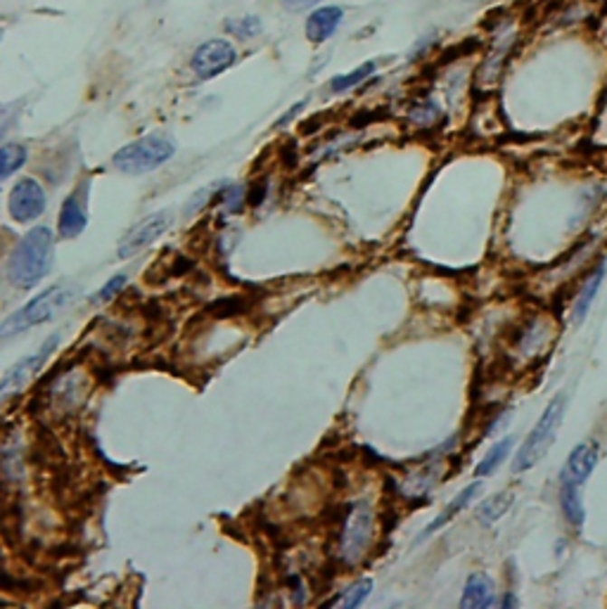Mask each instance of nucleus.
<instances>
[{"label":"nucleus","mask_w":607,"mask_h":609,"mask_svg":"<svg viewBox=\"0 0 607 609\" xmlns=\"http://www.w3.org/2000/svg\"><path fill=\"white\" fill-rule=\"evenodd\" d=\"M479 491H482V481H475V484L465 486L463 491L458 493V496L453 498L451 503L446 505L444 512H441V515H439L437 519H434V522L427 524L425 534H422V538H420V541H425V538H430V536H432L434 531H437V528H441L446 522H449V519H453V517H456L458 512L465 510V508H468V505L472 503V500H475L477 493H479Z\"/></svg>","instance_id":"4468645a"},{"label":"nucleus","mask_w":607,"mask_h":609,"mask_svg":"<svg viewBox=\"0 0 607 609\" xmlns=\"http://www.w3.org/2000/svg\"><path fill=\"white\" fill-rule=\"evenodd\" d=\"M238 60V52H235V45L231 41H223V38H212V41H204L200 48L194 50L193 60H190V67L200 79H213V76L223 74L226 69H231Z\"/></svg>","instance_id":"6e6552de"},{"label":"nucleus","mask_w":607,"mask_h":609,"mask_svg":"<svg viewBox=\"0 0 607 609\" xmlns=\"http://www.w3.org/2000/svg\"><path fill=\"white\" fill-rule=\"evenodd\" d=\"M124 285H126V275H114L112 281L107 282L100 292H98V301H109L114 294H119L121 290H124Z\"/></svg>","instance_id":"b1692460"},{"label":"nucleus","mask_w":607,"mask_h":609,"mask_svg":"<svg viewBox=\"0 0 607 609\" xmlns=\"http://www.w3.org/2000/svg\"><path fill=\"white\" fill-rule=\"evenodd\" d=\"M560 505H563L564 519L574 528H582L583 522H586V508H583L579 486L560 484Z\"/></svg>","instance_id":"dca6fc26"},{"label":"nucleus","mask_w":607,"mask_h":609,"mask_svg":"<svg viewBox=\"0 0 607 609\" xmlns=\"http://www.w3.org/2000/svg\"><path fill=\"white\" fill-rule=\"evenodd\" d=\"M266 195V183H259V186L251 187V195H250V205L257 206L259 202H261V197Z\"/></svg>","instance_id":"bb28decb"},{"label":"nucleus","mask_w":607,"mask_h":609,"mask_svg":"<svg viewBox=\"0 0 607 609\" xmlns=\"http://www.w3.org/2000/svg\"><path fill=\"white\" fill-rule=\"evenodd\" d=\"M496 593H494V581L487 576V574H472L465 584L463 597H460V607H494Z\"/></svg>","instance_id":"ddd939ff"},{"label":"nucleus","mask_w":607,"mask_h":609,"mask_svg":"<svg viewBox=\"0 0 607 609\" xmlns=\"http://www.w3.org/2000/svg\"><path fill=\"white\" fill-rule=\"evenodd\" d=\"M304 107H307V100H301V102H297V105L292 107V109H289L288 114H282V117L276 121L278 128H280V126H285V124H289V121H292V119L297 117V112H301V109H304Z\"/></svg>","instance_id":"a878e982"},{"label":"nucleus","mask_w":607,"mask_h":609,"mask_svg":"<svg viewBox=\"0 0 607 609\" xmlns=\"http://www.w3.org/2000/svg\"><path fill=\"white\" fill-rule=\"evenodd\" d=\"M52 256H55V237H52L51 228L48 225L32 228L7 256V281L22 290H32L51 273Z\"/></svg>","instance_id":"f257e3e1"},{"label":"nucleus","mask_w":607,"mask_h":609,"mask_svg":"<svg viewBox=\"0 0 607 609\" xmlns=\"http://www.w3.org/2000/svg\"><path fill=\"white\" fill-rule=\"evenodd\" d=\"M598 458H601V446L591 442V439L572 448V453L567 455V461L563 465V472H560V484L579 486L582 489L591 479V474H593Z\"/></svg>","instance_id":"9d476101"},{"label":"nucleus","mask_w":607,"mask_h":609,"mask_svg":"<svg viewBox=\"0 0 607 609\" xmlns=\"http://www.w3.org/2000/svg\"><path fill=\"white\" fill-rule=\"evenodd\" d=\"M605 273H607L605 266L595 268L593 273H591L589 278H586V282L582 285L579 297H576V304H574V323H583V320H586L591 306H593L595 297H598V290H601L602 281H605Z\"/></svg>","instance_id":"2eb2a0df"},{"label":"nucleus","mask_w":607,"mask_h":609,"mask_svg":"<svg viewBox=\"0 0 607 609\" xmlns=\"http://www.w3.org/2000/svg\"><path fill=\"white\" fill-rule=\"evenodd\" d=\"M517 604V597L513 595V593H507L506 597H503V607H515Z\"/></svg>","instance_id":"cd10ccee"},{"label":"nucleus","mask_w":607,"mask_h":609,"mask_svg":"<svg viewBox=\"0 0 607 609\" xmlns=\"http://www.w3.org/2000/svg\"><path fill=\"white\" fill-rule=\"evenodd\" d=\"M71 297H74V287L67 285H52L48 290L33 297L32 301H26L22 309H17L14 313L3 320L0 325V337L3 339H10L14 335H22L26 329L36 328V325L48 323L51 318H55L57 313L62 311L64 306L70 304Z\"/></svg>","instance_id":"f03ea898"},{"label":"nucleus","mask_w":607,"mask_h":609,"mask_svg":"<svg viewBox=\"0 0 607 609\" xmlns=\"http://www.w3.org/2000/svg\"><path fill=\"white\" fill-rule=\"evenodd\" d=\"M60 339H62V335L55 332V335L48 337L32 356H26V358H22L17 366L10 367L5 373V377H3V385H0V396L10 398V394L19 392L22 386L29 385V382L38 375V370L45 366V361L55 354V348L60 347Z\"/></svg>","instance_id":"39448f33"},{"label":"nucleus","mask_w":607,"mask_h":609,"mask_svg":"<svg viewBox=\"0 0 607 609\" xmlns=\"http://www.w3.org/2000/svg\"><path fill=\"white\" fill-rule=\"evenodd\" d=\"M88 225V181H83L81 186L76 187L74 193L62 202V209H60V224H57V231L64 240H71V237H79Z\"/></svg>","instance_id":"9b49d317"},{"label":"nucleus","mask_w":607,"mask_h":609,"mask_svg":"<svg viewBox=\"0 0 607 609\" xmlns=\"http://www.w3.org/2000/svg\"><path fill=\"white\" fill-rule=\"evenodd\" d=\"M244 199H247V195H244V190L240 186H232V187H226V190H223V202H226V212L238 214L240 209H242Z\"/></svg>","instance_id":"5701e85b"},{"label":"nucleus","mask_w":607,"mask_h":609,"mask_svg":"<svg viewBox=\"0 0 607 609\" xmlns=\"http://www.w3.org/2000/svg\"><path fill=\"white\" fill-rule=\"evenodd\" d=\"M26 164V147L24 145L19 143H7L3 145V149H0V171H3V181H7L10 176L14 174V171H19V168L24 167Z\"/></svg>","instance_id":"6ab92c4d"},{"label":"nucleus","mask_w":607,"mask_h":609,"mask_svg":"<svg viewBox=\"0 0 607 609\" xmlns=\"http://www.w3.org/2000/svg\"><path fill=\"white\" fill-rule=\"evenodd\" d=\"M261 19L259 17H240V19H226V32L238 38H254L261 33Z\"/></svg>","instance_id":"4be33fe9"},{"label":"nucleus","mask_w":607,"mask_h":609,"mask_svg":"<svg viewBox=\"0 0 607 609\" xmlns=\"http://www.w3.org/2000/svg\"><path fill=\"white\" fill-rule=\"evenodd\" d=\"M564 408H567V398H564V394H557L551 404L545 405V411L541 413L538 423L534 424L532 432L526 434V439L522 442L520 451H517V455H515V461H513L515 474H522V472H526V470L536 467L538 462H541V458L548 453V448L555 443L557 429H560V424H563Z\"/></svg>","instance_id":"7ed1b4c3"},{"label":"nucleus","mask_w":607,"mask_h":609,"mask_svg":"<svg viewBox=\"0 0 607 609\" xmlns=\"http://www.w3.org/2000/svg\"><path fill=\"white\" fill-rule=\"evenodd\" d=\"M48 197H45L43 186L33 178H22L14 183L13 193L7 197V209L10 216L19 224H29L33 218H38L45 212Z\"/></svg>","instance_id":"1a4fd4ad"},{"label":"nucleus","mask_w":607,"mask_h":609,"mask_svg":"<svg viewBox=\"0 0 607 609\" xmlns=\"http://www.w3.org/2000/svg\"><path fill=\"white\" fill-rule=\"evenodd\" d=\"M377 64L370 60V62H364L361 67H356L354 71H349V74H342V76H335L330 81V90L332 93H346V90H351V88H356L358 83H364L365 79H368L373 71H375Z\"/></svg>","instance_id":"aec40b11"},{"label":"nucleus","mask_w":607,"mask_h":609,"mask_svg":"<svg viewBox=\"0 0 607 609\" xmlns=\"http://www.w3.org/2000/svg\"><path fill=\"white\" fill-rule=\"evenodd\" d=\"M171 224H174L171 212H156V214H152V216H145L143 221H138V224L133 225L131 231L121 237L119 249H117L119 259H131V256L140 254L143 249L155 244L156 240L164 235V233L169 231Z\"/></svg>","instance_id":"0eeeda50"},{"label":"nucleus","mask_w":607,"mask_h":609,"mask_svg":"<svg viewBox=\"0 0 607 609\" xmlns=\"http://www.w3.org/2000/svg\"><path fill=\"white\" fill-rule=\"evenodd\" d=\"M370 541H373V512L365 503H356L351 508L345 534H342V557L349 565H356L368 550Z\"/></svg>","instance_id":"423d86ee"},{"label":"nucleus","mask_w":607,"mask_h":609,"mask_svg":"<svg viewBox=\"0 0 607 609\" xmlns=\"http://www.w3.org/2000/svg\"><path fill=\"white\" fill-rule=\"evenodd\" d=\"M318 3L320 0H282V5H285V10H289V13H304V10L318 5Z\"/></svg>","instance_id":"393cba45"},{"label":"nucleus","mask_w":607,"mask_h":609,"mask_svg":"<svg viewBox=\"0 0 607 609\" xmlns=\"http://www.w3.org/2000/svg\"><path fill=\"white\" fill-rule=\"evenodd\" d=\"M175 155V143L166 136H145L133 140V143L124 145V147L112 157L114 168H119L121 174H150L159 167L169 162Z\"/></svg>","instance_id":"20e7f679"},{"label":"nucleus","mask_w":607,"mask_h":609,"mask_svg":"<svg viewBox=\"0 0 607 609\" xmlns=\"http://www.w3.org/2000/svg\"><path fill=\"white\" fill-rule=\"evenodd\" d=\"M515 503V496L510 491H501V493H494L491 498H487L479 508L475 510V517L479 519L482 524H494L498 522L503 515H506L510 508H513Z\"/></svg>","instance_id":"f3484780"},{"label":"nucleus","mask_w":607,"mask_h":609,"mask_svg":"<svg viewBox=\"0 0 607 609\" xmlns=\"http://www.w3.org/2000/svg\"><path fill=\"white\" fill-rule=\"evenodd\" d=\"M513 443L515 439L513 436H506V439H501V442H496L494 446L488 448V453L484 455L482 462L475 467V477H488V474H494L498 467L506 462V458L510 455V451H513Z\"/></svg>","instance_id":"a211bd4d"},{"label":"nucleus","mask_w":607,"mask_h":609,"mask_svg":"<svg viewBox=\"0 0 607 609\" xmlns=\"http://www.w3.org/2000/svg\"><path fill=\"white\" fill-rule=\"evenodd\" d=\"M345 19V10L339 5H323L316 7L307 19V38L308 43L320 45L326 43L332 33L337 32V26Z\"/></svg>","instance_id":"f8f14e48"},{"label":"nucleus","mask_w":607,"mask_h":609,"mask_svg":"<svg viewBox=\"0 0 607 609\" xmlns=\"http://www.w3.org/2000/svg\"><path fill=\"white\" fill-rule=\"evenodd\" d=\"M370 593H373V581H370V578H361V581H356V584L346 588L345 595H339L337 604L345 609L361 607V604L368 600Z\"/></svg>","instance_id":"412c9836"}]
</instances>
